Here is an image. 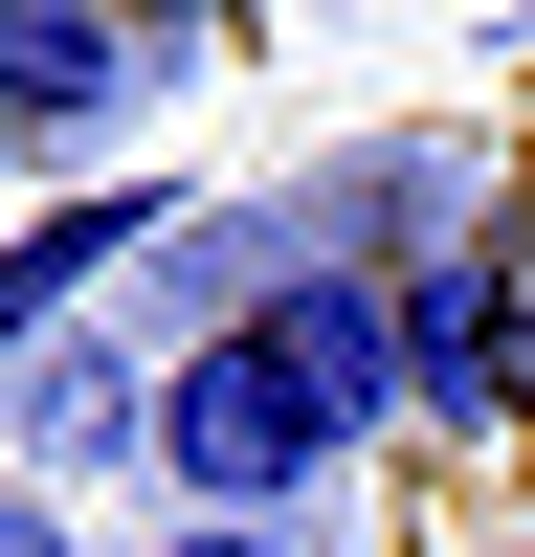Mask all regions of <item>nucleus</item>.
<instances>
[{"instance_id": "obj_2", "label": "nucleus", "mask_w": 535, "mask_h": 557, "mask_svg": "<svg viewBox=\"0 0 535 557\" xmlns=\"http://www.w3.org/2000/svg\"><path fill=\"white\" fill-rule=\"evenodd\" d=\"M401 424L424 446H513L535 424V268H490V246L401 268Z\"/></svg>"}, {"instance_id": "obj_3", "label": "nucleus", "mask_w": 535, "mask_h": 557, "mask_svg": "<svg viewBox=\"0 0 535 557\" xmlns=\"http://www.w3.org/2000/svg\"><path fill=\"white\" fill-rule=\"evenodd\" d=\"M223 23H112V0H0V157H67L134 89H178Z\"/></svg>"}, {"instance_id": "obj_4", "label": "nucleus", "mask_w": 535, "mask_h": 557, "mask_svg": "<svg viewBox=\"0 0 535 557\" xmlns=\"http://www.w3.org/2000/svg\"><path fill=\"white\" fill-rule=\"evenodd\" d=\"M178 223H201V201H157V178H89V201H45L23 246H0V380H23V357H67V335H89V290H112V268H157Z\"/></svg>"}, {"instance_id": "obj_6", "label": "nucleus", "mask_w": 535, "mask_h": 557, "mask_svg": "<svg viewBox=\"0 0 535 557\" xmlns=\"http://www.w3.org/2000/svg\"><path fill=\"white\" fill-rule=\"evenodd\" d=\"M157 557H290V535H268V513H178Z\"/></svg>"}, {"instance_id": "obj_1", "label": "nucleus", "mask_w": 535, "mask_h": 557, "mask_svg": "<svg viewBox=\"0 0 535 557\" xmlns=\"http://www.w3.org/2000/svg\"><path fill=\"white\" fill-rule=\"evenodd\" d=\"M357 469V424H335V380H312L268 312H201V335L157 357V491L178 513H290V491H335Z\"/></svg>"}, {"instance_id": "obj_5", "label": "nucleus", "mask_w": 535, "mask_h": 557, "mask_svg": "<svg viewBox=\"0 0 535 557\" xmlns=\"http://www.w3.org/2000/svg\"><path fill=\"white\" fill-rule=\"evenodd\" d=\"M0 469H45V513H67L89 469H157V357H112V335L23 357V380H0Z\"/></svg>"}, {"instance_id": "obj_8", "label": "nucleus", "mask_w": 535, "mask_h": 557, "mask_svg": "<svg viewBox=\"0 0 535 557\" xmlns=\"http://www.w3.org/2000/svg\"><path fill=\"white\" fill-rule=\"evenodd\" d=\"M490 557H535V535H490Z\"/></svg>"}, {"instance_id": "obj_7", "label": "nucleus", "mask_w": 535, "mask_h": 557, "mask_svg": "<svg viewBox=\"0 0 535 557\" xmlns=\"http://www.w3.org/2000/svg\"><path fill=\"white\" fill-rule=\"evenodd\" d=\"M0 557H89V535H67V513H45V491H0Z\"/></svg>"}]
</instances>
